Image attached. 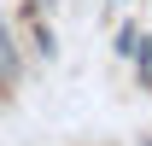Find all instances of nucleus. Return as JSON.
Here are the masks:
<instances>
[{
  "label": "nucleus",
  "instance_id": "nucleus-1",
  "mask_svg": "<svg viewBox=\"0 0 152 146\" xmlns=\"http://www.w3.org/2000/svg\"><path fill=\"white\" fill-rule=\"evenodd\" d=\"M18 47H12V35H6V29H0V88H18Z\"/></svg>",
  "mask_w": 152,
  "mask_h": 146
}]
</instances>
